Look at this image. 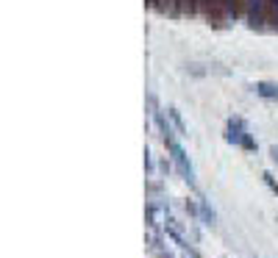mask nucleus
I'll return each mask as SVG.
<instances>
[{
  "instance_id": "nucleus-1",
  "label": "nucleus",
  "mask_w": 278,
  "mask_h": 258,
  "mask_svg": "<svg viewBox=\"0 0 278 258\" xmlns=\"http://www.w3.org/2000/svg\"><path fill=\"white\" fill-rule=\"evenodd\" d=\"M256 92H259L261 97H278V86L275 84H259Z\"/></svg>"
}]
</instances>
